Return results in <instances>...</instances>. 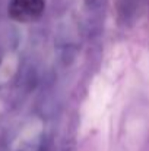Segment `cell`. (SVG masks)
<instances>
[{
	"label": "cell",
	"mask_w": 149,
	"mask_h": 151,
	"mask_svg": "<svg viewBox=\"0 0 149 151\" xmlns=\"http://www.w3.org/2000/svg\"><path fill=\"white\" fill-rule=\"evenodd\" d=\"M44 7V0H10L9 16L18 22H32L41 18Z\"/></svg>",
	"instance_id": "obj_1"
}]
</instances>
